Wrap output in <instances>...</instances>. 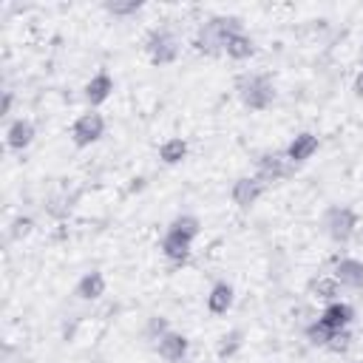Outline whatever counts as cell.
<instances>
[{
  "instance_id": "cell-7",
  "label": "cell",
  "mask_w": 363,
  "mask_h": 363,
  "mask_svg": "<svg viewBox=\"0 0 363 363\" xmlns=\"http://www.w3.org/2000/svg\"><path fill=\"white\" fill-rule=\"evenodd\" d=\"M335 281L352 289H363V261L357 258H343L335 267Z\"/></svg>"
},
{
  "instance_id": "cell-12",
  "label": "cell",
  "mask_w": 363,
  "mask_h": 363,
  "mask_svg": "<svg viewBox=\"0 0 363 363\" xmlns=\"http://www.w3.org/2000/svg\"><path fill=\"white\" fill-rule=\"evenodd\" d=\"M233 301H235L233 286H230L227 281H218V284L210 289V295H207V309H210L213 315H227V309L233 306Z\"/></svg>"
},
{
  "instance_id": "cell-4",
  "label": "cell",
  "mask_w": 363,
  "mask_h": 363,
  "mask_svg": "<svg viewBox=\"0 0 363 363\" xmlns=\"http://www.w3.org/2000/svg\"><path fill=\"white\" fill-rule=\"evenodd\" d=\"M147 54L156 65H167L179 57V40L170 34V31H153L150 40H147Z\"/></svg>"
},
{
  "instance_id": "cell-11",
  "label": "cell",
  "mask_w": 363,
  "mask_h": 363,
  "mask_svg": "<svg viewBox=\"0 0 363 363\" xmlns=\"http://www.w3.org/2000/svg\"><path fill=\"white\" fill-rule=\"evenodd\" d=\"M315 150H318V136L309 133V130H303V133H298V136L289 142L286 159H289V162H306V159H312Z\"/></svg>"
},
{
  "instance_id": "cell-21",
  "label": "cell",
  "mask_w": 363,
  "mask_h": 363,
  "mask_svg": "<svg viewBox=\"0 0 363 363\" xmlns=\"http://www.w3.org/2000/svg\"><path fill=\"white\" fill-rule=\"evenodd\" d=\"M354 94L357 96H363V71L357 74V79H354Z\"/></svg>"
},
{
  "instance_id": "cell-8",
  "label": "cell",
  "mask_w": 363,
  "mask_h": 363,
  "mask_svg": "<svg viewBox=\"0 0 363 363\" xmlns=\"http://www.w3.org/2000/svg\"><path fill=\"white\" fill-rule=\"evenodd\" d=\"M352 318H354V312H352V306H349V303L332 301V303L323 309L320 323H323V326H329L332 332H340V329H346V326L352 323Z\"/></svg>"
},
{
  "instance_id": "cell-2",
  "label": "cell",
  "mask_w": 363,
  "mask_h": 363,
  "mask_svg": "<svg viewBox=\"0 0 363 363\" xmlns=\"http://www.w3.org/2000/svg\"><path fill=\"white\" fill-rule=\"evenodd\" d=\"M238 96L247 108L264 111L275 99V85L264 74H244V77H238Z\"/></svg>"
},
{
  "instance_id": "cell-10",
  "label": "cell",
  "mask_w": 363,
  "mask_h": 363,
  "mask_svg": "<svg viewBox=\"0 0 363 363\" xmlns=\"http://www.w3.org/2000/svg\"><path fill=\"white\" fill-rule=\"evenodd\" d=\"M111 91H113L111 74H108V71H99V74H94V77L88 79V85H85V99H88L91 105H102V102L111 96Z\"/></svg>"
},
{
  "instance_id": "cell-19",
  "label": "cell",
  "mask_w": 363,
  "mask_h": 363,
  "mask_svg": "<svg viewBox=\"0 0 363 363\" xmlns=\"http://www.w3.org/2000/svg\"><path fill=\"white\" fill-rule=\"evenodd\" d=\"M312 289L318 292V298H329V301H332V298L337 295V281H335V278H320V281L312 284Z\"/></svg>"
},
{
  "instance_id": "cell-15",
  "label": "cell",
  "mask_w": 363,
  "mask_h": 363,
  "mask_svg": "<svg viewBox=\"0 0 363 363\" xmlns=\"http://www.w3.org/2000/svg\"><path fill=\"white\" fill-rule=\"evenodd\" d=\"M34 139V125L28 119H17L11 128H9V147L20 150V147H28Z\"/></svg>"
},
{
  "instance_id": "cell-17",
  "label": "cell",
  "mask_w": 363,
  "mask_h": 363,
  "mask_svg": "<svg viewBox=\"0 0 363 363\" xmlns=\"http://www.w3.org/2000/svg\"><path fill=\"white\" fill-rule=\"evenodd\" d=\"M284 173H286V167H284V159L281 156H261V162H258V179L264 184L281 179Z\"/></svg>"
},
{
  "instance_id": "cell-20",
  "label": "cell",
  "mask_w": 363,
  "mask_h": 363,
  "mask_svg": "<svg viewBox=\"0 0 363 363\" xmlns=\"http://www.w3.org/2000/svg\"><path fill=\"white\" fill-rule=\"evenodd\" d=\"M105 9L111 11V14H130V11H139L142 9V3L139 0H130V3H105Z\"/></svg>"
},
{
  "instance_id": "cell-3",
  "label": "cell",
  "mask_w": 363,
  "mask_h": 363,
  "mask_svg": "<svg viewBox=\"0 0 363 363\" xmlns=\"http://www.w3.org/2000/svg\"><path fill=\"white\" fill-rule=\"evenodd\" d=\"M323 224H326L329 238L343 244V241L352 238V233H354V227H357V218H354V213H352L349 207H332V210L326 213Z\"/></svg>"
},
{
  "instance_id": "cell-1",
  "label": "cell",
  "mask_w": 363,
  "mask_h": 363,
  "mask_svg": "<svg viewBox=\"0 0 363 363\" xmlns=\"http://www.w3.org/2000/svg\"><path fill=\"white\" fill-rule=\"evenodd\" d=\"M196 235H199V218L196 216H179V218H173V224L162 241V252L170 261H187L190 244Z\"/></svg>"
},
{
  "instance_id": "cell-16",
  "label": "cell",
  "mask_w": 363,
  "mask_h": 363,
  "mask_svg": "<svg viewBox=\"0 0 363 363\" xmlns=\"http://www.w3.org/2000/svg\"><path fill=\"white\" fill-rule=\"evenodd\" d=\"M184 156H187V142L182 136H173V139L162 142V147H159V159L164 164H179Z\"/></svg>"
},
{
  "instance_id": "cell-13",
  "label": "cell",
  "mask_w": 363,
  "mask_h": 363,
  "mask_svg": "<svg viewBox=\"0 0 363 363\" xmlns=\"http://www.w3.org/2000/svg\"><path fill=\"white\" fill-rule=\"evenodd\" d=\"M224 51H227V57H233V60H250V57L255 54V43H252V37H247L244 31H235V34H230V37L224 40Z\"/></svg>"
},
{
  "instance_id": "cell-18",
  "label": "cell",
  "mask_w": 363,
  "mask_h": 363,
  "mask_svg": "<svg viewBox=\"0 0 363 363\" xmlns=\"http://www.w3.org/2000/svg\"><path fill=\"white\" fill-rule=\"evenodd\" d=\"M306 335H309V340H312L315 346H326L329 340H335V337H337V332H332V329H329V326H323L320 320H318V323H312V326L306 329Z\"/></svg>"
},
{
  "instance_id": "cell-5",
  "label": "cell",
  "mask_w": 363,
  "mask_h": 363,
  "mask_svg": "<svg viewBox=\"0 0 363 363\" xmlns=\"http://www.w3.org/2000/svg\"><path fill=\"white\" fill-rule=\"evenodd\" d=\"M102 133H105V119H102V113H96V111H88V113H82V116L74 122V142H77V147L94 145Z\"/></svg>"
},
{
  "instance_id": "cell-6",
  "label": "cell",
  "mask_w": 363,
  "mask_h": 363,
  "mask_svg": "<svg viewBox=\"0 0 363 363\" xmlns=\"http://www.w3.org/2000/svg\"><path fill=\"white\" fill-rule=\"evenodd\" d=\"M264 193V182L258 179V176H244V179H238L235 184H233V201L241 207V210H247V207H252L255 201H258V196Z\"/></svg>"
},
{
  "instance_id": "cell-9",
  "label": "cell",
  "mask_w": 363,
  "mask_h": 363,
  "mask_svg": "<svg viewBox=\"0 0 363 363\" xmlns=\"http://www.w3.org/2000/svg\"><path fill=\"white\" fill-rule=\"evenodd\" d=\"M159 354L167 360V363H179L184 354H187V337L179 335V332H164L159 337Z\"/></svg>"
},
{
  "instance_id": "cell-14",
  "label": "cell",
  "mask_w": 363,
  "mask_h": 363,
  "mask_svg": "<svg viewBox=\"0 0 363 363\" xmlns=\"http://www.w3.org/2000/svg\"><path fill=\"white\" fill-rule=\"evenodd\" d=\"M105 286H108L105 275H102L99 269H94V272L82 275V281H79V286H77V295L85 298V301H96V298L105 295Z\"/></svg>"
}]
</instances>
